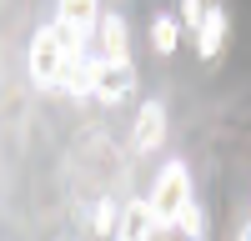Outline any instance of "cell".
I'll use <instances>...</instances> for the list:
<instances>
[{"instance_id": "6da1fadb", "label": "cell", "mask_w": 251, "mask_h": 241, "mask_svg": "<svg viewBox=\"0 0 251 241\" xmlns=\"http://www.w3.org/2000/svg\"><path fill=\"white\" fill-rule=\"evenodd\" d=\"M191 196V181H186V166L181 161H171V166L161 171V181H156V191L146 196L151 201V221H156V231H171V216H176V206Z\"/></svg>"}, {"instance_id": "7a4b0ae2", "label": "cell", "mask_w": 251, "mask_h": 241, "mask_svg": "<svg viewBox=\"0 0 251 241\" xmlns=\"http://www.w3.org/2000/svg\"><path fill=\"white\" fill-rule=\"evenodd\" d=\"M60 66H66V35H60L55 25L35 30V40H30V75H35V86L50 91L60 80Z\"/></svg>"}, {"instance_id": "3957f363", "label": "cell", "mask_w": 251, "mask_h": 241, "mask_svg": "<svg viewBox=\"0 0 251 241\" xmlns=\"http://www.w3.org/2000/svg\"><path fill=\"white\" fill-rule=\"evenodd\" d=\"M96 20H100V0H60L55 30L66 40H80V46H86V35L96 30Z\"/></svg>"}, {"instance_id": "277c9868", "label": "cell", "mask_w": 251, "mask_h": 241, "mask_svg": "<svg viewBox=\"0 0 251 241\" xmlns=\"http://www.w3.org/2000/svg\"><path fill=\"white\" fill-rule=\"evenodd\" d=\"M131 91H136V66H131V60H100L91 96H100L106 106H116V100H126Z\"/></svg>"}, {"instance_id": "5b68a950", "label": "cell", "mask_w": 251, "mask_h": 241, "mask_svg": "<svg viewBox=\"0 0 251 241\" xmlns=\"http://www.w3.org/2000/svg\"><path fill=\"white\" fill-rule=\"evenodd\" d=\"M161 141H166V106H161V100H146L141 116H136V136H131V146L146 156V151H156Z\"/></svg>"}, {"instance_id": "8992f818", "label": "cell", "mask_w": 251, "mask_h": 241, "mask_svg": "<svg viewBox=\"0 0 251 241\" xmlns=\"http://www.w3.org/2000/svg\"><path fill=\"white\" fill-rule=\"evenodd\" d=\"M221 40H226V10H201V20H196V55L201 60H211L216 50H221Z\"/></svg>"}, {"instance_id": "52a82bcc", "label": "cell", "mask_w": 251, "mask_h": 241, "mask_svg": "<svg viewBox=\"0 0 251 241\" xmlns=\"http://www.w3.org/2000/svg\"><path fill=\"white\" fill-rule=\"evenodd\" d=\"M96 30H100V60H131L126 55V20L121 15L96 20Z\"/></svg>"}, {"instance_id": "ba28073f", "label": "cell", "mask_w": 251, "mask_h": 241, "mask_svg": "<svg viewBox=\"0 0 251 241\" xmlns=\"http://www.w3.org/2000/svg\"><path fill=\"white\" fill-rule=\"evenodd\" d=\"M116 231L126 236V241H136V236H146V231H156V221H151V201H131L126 206V216H116Z\"/></svg>"}, {"instance_id": "9c48e42d", "label": "cell", "mask_w": 251, "mask_h": 241, "mask_svg": "<svg viewBox=\"0 0 251 241\" xmlns=\"http://www.w3.org/2000/svg\"><path fill=\"white\" fill-rule=\"evenodd\" d=\"M171 231H181V236H206V216H201V206H196V201L191 196H186L181 201V206H176V216H171Z\"/></svg>"}, {"instance_id": "30bf717a", "label": "cell", "mask_w": 251, "mask_h": 241, "mask_svg": "<svg viewBox=\"0 0 251 241\" xmlns=\"http://www.w3.org/2000/svg\"><path fill=\"white\" fill-rule=\"evenodd\" d=\"M151 46H156V55H171L181 46V25H176L171 15H156L151 20Z\"/></svg>"}, {"instance_id": "8fae6325", "label": "cell", "mask_w": 251, "mask_h": 241, "mask_svg": "<svg viewBox=\"0 0 251 241\" xmlns=\"http://www.w3.org/2000/svg\"><path fill=\"white\" fill-rule=\"evenodd\" d=\"M96 231H100V236L116 231V206H111V201H100V211H96Z\"/></svg>"}, {"instance_id": "7c38bea8", "label": "cell", "mask_w": 251, "mask_h": 241, "mask_svg": "<svg viewBox=\"0 0 251 241\" xmlns=\"http://www.w3.org/2000/svg\"><path fill=\"white\" fill-rule=\"evenodd\" d=\"M201 10H206L201 0H181V25H186V30H196V20H201Z\"/></svg>"}]
</instances>
